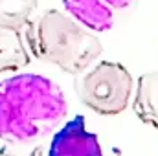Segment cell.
Masks as SVG:
<instances>
[{"label":"cell","mask_w":158,"mask_h":156,"mask_svg":"<svg viewBox=\"0 0 158 156\" xmlns=\"http://www.w3.org/2000/svg\"><path fill=\"white\" fill-rule=\"evenodd\" d=\"M79 101L96 114L118 116L132 97L134 81L131 72L116 61H99L74 76Z\"/></svg>","instance_id":"3"},{"label":"cell","mask_w":158,"mask_h":156,"mask_svg":"<svg viewBox=\"0 0 158 156\" xmlns=\"http://www.w3.org/2000/svg\"><path fill=\"white\" fill-rule=\"evenodd\" d=\"M0 156H44V147L35 143H11L0 149Z\"/></svg>","instance_id":"9"},{"label":"cell","mask_w":158,"mask_h":156,"mask_svg":"<svg viewBox=\"0 0 158 156\" xmlns=\"http://www.w3.org/2000/svg\"><path fill=\"white\" fill-rule=\"evenodd\" d=\"M26 40L35 59L72 76L94 64L103 51L94 31L59 9H46L31 18L26 24Z\"/></svg>","instance_id":"2"},{"label":"cell","mask_w":158,"mask_h":156,"mask_svg":"<svg viewBox=\"0 0 158 156\" xmlns=\"http://www.w3.org/2000/svg\"><path fill=\"white\" fill-rule=\"evenodd\" d=\"M132 109L143 123L158 129V70L145 72L138 77Z\"/></svg>","instance_id":"6"},{"label":"cell","mask_w":158,"mask_h":156,"mask_svg":"<svg viewBox=\"0 0 158 156\" xmlns=\"http://www.w3.org/2000/svg\"><path fill=\"white\" fill-rule=\"evenodd\" d=\"M46 156H103V153L98 136L86 130L83 117L76 116L53 134Z\"/></svg>","instance_id":"5"},{"label":"cell","mask_w":158,"mask_h":156,"mask_svg":"<svg viewBox=\"0 0 158 156\" xmlns=\"http://www.w3.org/2000/svg\"><path fill=\"white\" fill-rule=\"evenodd\" d=\"M68 112L59 84L39 74H17L0 81V138L35 143L48 136Z\"/></svg>","instance_id":"1"},{"label":"cell","mask_w":158,"mask_h":156,"mask_svg":"<svg viewBox=\"0 0 158 156\" xmlns=\"http://www.w3.org/2000/svg\"><path fill=\"white\" fill-rule=\"evenodd\" d=\"M37 0H0V28L20 31L31 20Z\"/></svg>","instance_id":"8"},{"label":"cell","mask_w":158,"mask_h":156,"mask_svg":"<svg viewBox=\"0 0 158 156\" xmlns=\"http://www.w3.org/2000/svg\"><path fill=\"white\" fill-rule=\"evenodd\" d=\"M72 18L90 31H107L112 28L118 13L127 11L134 0H63Z\"/></svg>","instance_id":"4"},{"label":"cell","mask_w":158,"mask_h":156,"mask_svg":"<svg viewBox=\"0 0 158 156\" xmlns=\"http://www.w3.org/2000/svg\"><path fill=\"white\" fill-rule=\"evenodd\" d=\"M30 64V51L20 39V31L0 28V74L19 72Z\"/></svg>","instance_id":"7"}]
</instances>
